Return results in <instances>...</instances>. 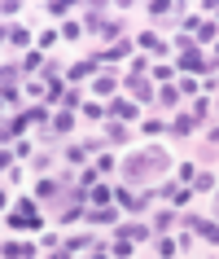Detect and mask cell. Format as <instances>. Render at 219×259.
<instances>
[{"label": "cell", "mask_w": 219, "mask_h": 259, "mask_svg": "<svg viewBox=\"0 0 219 259\" xmlns=\"http://www.w3.org/2000/svg\"><path fill=\"white\" fill-rule=\"evenodd\" d=\"M92 66H96V62H75V66H70V79H88Z\"/></svg>", "instance_id": "cell-13"}, {"label": "cell", "mask_w": 219, "mask_h": 259, "mask_svg": "<svg viewBox=\"0 0 219 259\" xmlns=\"http://www.w3.org/2000/svg\"><path fill=\"white\" fill-rule=\"evenodd\" d=\"M127 88H132L140 101H149V79H145V75H132V79H127Z\"/></svg>", "instance_id": "cell-7"}, {"label": "cell", "mask_w": 219, "mask_h": 259, "mask_svg": "<svg viewBox=\"0 0 219 259\" xmlns=\"http://www.w3.org/2000/svg\"><path fill=\"white\" fill-rule=\"evenodd\" d=\"M158 101H162V106H176L180 93H176V88H162V93H158Z\"/></svg>", "instance_id": "cell-20"}, {"label": "cell", "mask_w": 219, "mask_h": 259, "mask_svg": "<svg viewBox=\"0 0 219 259\" xmlns=\"http://www.w3.org/2000/svg\"><path fill=\"white\" fill-rule=\"evenodd\" d=\"M215 215H219V206H215Z\"/></svg>", "instance_id": "cell-24"}, {"label": "cell", "mask_w": 219, "mask_h": 259, "mask_svg": "<svg viewBox=\"0 0 219 259\" xmlns=\"http://www.w3.org/2000/svg\"><path fill=\"white\" fill-rule=\"evenodd\" d=\"M44 220L35 215V202H22L18 211H9V229H40Z\"/></svg>", "instance_id": "cell-2"}, {"label": "cell", "mask_w": 219, "mask_h": 259, "mask_svg": "<svg viewBox=\"0 0 219 259\" xmlns=\"http://www.w3.org/2000/svg\"><path fill=\"white\" fill-rule=\"evenodd\" d=\"M105 141H114V145H123V141H127V127H123V119H114V123L105 127Z\"/></svg>", "instance_id": "cell-8"}, {"label": "cell", "mask_w": 219, "mask_h": 259, "mask_svg": "<svg viewBox=\"0 0 219 259\" xmlns=\"http://www.w3.org/2000/svg\"><path fill=\"white\" fill-rule=\"evenodd\" d=\"M167 167H171V158L162 150H140L123 163V171H127V180H149V176H162Z\"/></svg>", "instance_id": "cell-1"}, {"label": "cell", "mask_w": 219, "mask_h": 259, "mask_svg": "<svg viewBox=\"0 0 219 259\" xmlns=\"http://www.w3.org/2000/svg\"><path fill=\"white\" fill-rule=\"evenodd\" d=\"M35 193H40V198H53V193H57V180H40V189H35Z\"/></svg>", "instance_id": "cell-22"}, {"label": "cell", "mask_w": 219, "mask_h": 259, "mask_svg": "<svg viewBox=\"0 0 219 259\" xmlns=\"http://www.w3.org/2000/svg\"><path fill=\"white\" fill-rule=\"evenodd\" d=\"M193 127H197V119H193V114H180V119L171 123V132H180V137H189Z\"/></svg>", "instance_id": "cell-9"}, {"label": "cell", "mask_w": 219, "mask_h": 259, "mask_svg": "<svg viewBox=\"0 0 219 259\" xmlns=\"http://www.w3.org/2000/svg\"><path fill=\"white\" fill-rule=\"evenodd\" d=\"M114 202H119V206H127V211H140V206L149 202V198H136L132 189H114Z\"/></svg>", "instance_id": "cell-5"}, {"label": "cell", "mask_w": 219, "mask_h": 259, "mask_svg": "<svg viewBox=\"0 0 219 259\" xmlns=\"http://www.w3.org/2000/svg\"><path fill=\"white\" fill-rule=\"evenodd\" d=\"M176 66H180V70H206V57L197 53L184 35H180V62H176Z\"/></svg>", "instance_id": "cell-4"}, {"label": "cell", "mask_w": 219, "mask_h": 259, "mask_svg": "<svg viewBox=\"0 0 219 259\" xmlns=\"http://www.w3.org/2000/svg\"><path fill=\"white\" fill-rule=\"evenodd\" d=\"M158 255H180V242H158Z\"/></svg>", "instance_id": "cell-23"}, {"label": "cell", "mask_w": 219, "mask_h": 259, "mask_svg": "<svg viewBox=\"0 0 219 259\" xmlns=\"http://www.w3.org/2000/svg\"><path fill=\"white\" fill-rule=\"evenodd\" d=\"M5 255H35V246H27V242H5Z\"/></svg>", "instance_id": "cell-14"}, {"label": "cell", "mask_w": 219, "mask_h": 259, "mask_svg": "<svg viewBox=\"0 0 219 259\" xmlns=\"http://www.w3.org/2000/svg\"><path fill=\"white\" fill-rule=\"evenodd\" d=\"M171 224H176V211H162V215L153 220V229H171Z\"/></svg>", "instance_id": "cell-19"}, {"label": "cell", "mask_w": 219, "mask_h": 259, "mask_svg": "<svg viewBox=\"0 0 219 259\" xmlns=\"http://www.w3.org/2000/svg\"><path fill=\"white\" fill-rule=\"evenodd\" d=\"M123 57H127V44H114V49H110L105 57H96V62H123Z\"/></svg>", "instance_id": "cell-16"}, {"label": "cell", "mask_w": 219, "mask_h": 259, "mask_svg": "<svg viewBox=\"0 0 219 259\" xmlns=\"http://www.w3.org/2000/svg\"><path fill=\"white\" fill-rule=\"evenodd\" d=\"M189 27H193V35H197L202 44H210V40H215V22H189Z\"/></svg>", "instance_id": "cell-6"}, {"label": "cell", "mask_w": 219, "mask_h": 259, "mask_svg": "<svg viewBox=\"0 0 219 259\" xmlns=\"http://www.w3.org/2000/svg\"><path fill=\"white\" fill-rule=\"evenodd\" d=\"M53 127H57V132H70V127H75V114H70V110H66V114H57Z\"/></svg>", "instance_id": "cell-18"}, {"label": "cell", "mask_w": 219, "mask_h": 259, "mask_svg": "<svg viewBox=\"0 0 219 259\" xmlns=\"http://www.w3.org/2000/svg\"><path fill=\"white\" fill-rule=\"evenodd\" d=\"M88 220H92V224H110L114 211H110V206H96V211H88Z\"/></svg>", "instance_id": "cell-15"}, {"label": "cell", "mask_w": 219, "mask_h": 259, "mask_svg": "<svg viewBox=\"0 0 219 259\" xmlns=\"http://www.w3.org/2000/svg\"><path fill=\"white\" fill-rule=\"evenodd\" d=\"M92 202H114V189H105V185H101V189H92Z\"/></svg>", "instance_id": "cell-21"}, {"label": "cell", "mask_w": 219, "mask_h": 259, "mask_svg": "<svg viewBox=\"0 0 219 259\" xmlns=\"http://www.w3.org/2000/svg\"><path fill=\"white\" fill-rule=\"evenodd\" d=\"M119 237H127V242H145V237H149V229H140V224H127V229H119Z\"/></svg>", "instance_id": "cell-10"}, {"label": "cell", "mask_w": 219, "mask_h": 259, "mask_svg": "<svg viewBox=\"0 0 219 259\" xmlns=\"http://www.w3.org/2000/svg\"><path fill=\"white\" fill-rule=\"evenodd\" d=\"M110 114H114V119H132V114H136V106H132V101H114V106H110Z\"/></svg>", "instance_id": "cell-11"}, {"label": "cell", "mask_w": 219, "mask_h": 259, "mask_svg": "<svg viewBox=\"0 0 219 259\" xmlns=\"http://www.w3.org/2000/svg\"><path fill=\"white\" fill-rule=\"evenodd\" d=\"M184 229H193L206 242H219V220H202V215H184Z\"/></svg>", "instance_id": "cell-3"}, {"label": "cell", "mask_w": 219, "mask_h": 259, "mask_svg": "<svg viewBox=\"0 0 219 259\" xmlns=\"http://www.w3.org/2000/svg\"><path fill=\"white\" fill-rule=\"evenodd\" d=\"M193 189H197V193L215 189V176H210V171H197V176H193Z\"/></svg>", "instance_id": "cell-12"}, {"label": "cell", "mask_w": 219, "mask_h": 259, "mask_svg": "<svg viewBox=\"0 0 219 259\" xmlns=\"http://www.w3.org/2000/svg\"><path fill=\"white\" fill-rule=\"evenodd\" d=\"M140 44H145V49H149V53H162V40H158V35H153V31H145V35H140Z\"/></svg>", "instance_id": "cell-17"}]
</instances>
